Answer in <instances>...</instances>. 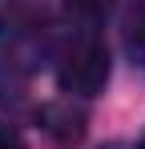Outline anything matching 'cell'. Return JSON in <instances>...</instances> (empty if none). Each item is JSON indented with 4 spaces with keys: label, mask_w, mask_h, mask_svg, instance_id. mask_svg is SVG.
Wrapping results in <instances>:
<instances>
[{
    "label": "cell",
    "mask_w": 145,
    "mask_h": 149,
    "mask_svg": "<svg viewBox=\"0 0 145 149\" xmlns=\"http://www.w3.org/2000/svg\"><path fill=\"white\" fill-rule=\"evenodd\" d=\"M0 149H24L20 133H16V129H8V125H0Z\"/></svg>",
    "instance_id": "obj_5"
},
{
    "label": "cell",
    "mask_w": 145,
    "mask_h": 149,
    "mask_svg": "<svg viewBox=\"0 0 145 149\" xmlns=\"http://www.w3.org/2000/svg\"><path fill=\"white\" fill-rule=\"evenodd\" d=\"M56 81L65 93L93 97L109 81V49L101 45L97 28H72V36L56 52Z\"/></svg>",
    "instance_id": "obj_1"
},
{
    "label": "cell",
    "mask_w": 145,
    "mask_h": 149,
    "mask_svg": "<svg viewBox=\"0 0 145 149\" xmlns=\"http://www.w3.org/2000/svg\"><path fill=\"white\" fill-rule=\"evenodd\" d=\"M121 40H125L129 61L145 65V0H133L129 16H125V28H121Z\"/></svg>",
    "instance_id": "obj_3"
},
{
    "label": "cell",
    "mask_w": 145,
    "mask_h": 149,
    "mask_svg": "<svg viewBox=\"0 0 145 149\" xmlns=\"http://www.w3.org/2000/svg\"><path fill=\"white\" fill-rule=\"evenodd\" d=\"M40 129L56 145H77L85 137V113L72 109V101H56V105H45L40 109Z\"/></svg>",
    "instance_id": "obj_2"
},
{
    "label": "cell",
    "mask_w": 145,
    "mask_h": 149,
    "mask_svg": "<svg viewBox=\"0 0 145 149\" xmlns=\"http://www.w3.org/2000/svg\"><path fill=\"white\" fill-rule=\"evenodd\" d=\"M141 149H145V141H141Z\"/></svg>",
    "instance_id": "obj_6"
},
{
    "label": "cell",
    "mask_w": 145,
    "mask_h": 149,
    "mask_svg": "<svg viewBox=\"0 0 145 149\" xmlns=\"http://www.w3.org/2000/svg\"><path fill=\"white\" fill-rule=\"evenodd\" d=\"M113 0H65V12L77 28H97L105 16H109Z\"/></svg>",
    "instance_id": "obj_4"
}]
</instances>
